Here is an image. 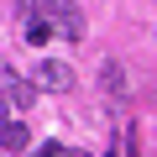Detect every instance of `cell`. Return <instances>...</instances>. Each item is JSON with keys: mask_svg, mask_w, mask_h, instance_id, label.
I'll list each match as a JSON object with an SVG mask.
<instances>
[{"mask_svg": "<svg viewBox=\"0 0 157 157\" xmlns=\"http://www.w3.org/2000/svg\"><path fill=\"white\" fill-rule=\"evenodd\" d=\"M42 6H47L52 32H63V42H78V37H84V21H78V11L68 6V0H42Z\"/></svg>", "mask_w": 157, "mask_h": 157, "instance_id": "obj_1", "label": "cell"}, {"mask_svg": "<svg viewBox=\"0 0 157 157\" xmlns=\"http://www.w3.org/2000/svg\"><path fill=\"white\" fill-rule=\"evenodd\" d=\"M0 78H6V89H0V100H6V110H32V100H37V89L26 84V78H16V73H0Z\"/></svg>", "mask_w": 157, "mask_h": 157, "instance_id": "obj_2", "label": "cell"}, {"mask_svg": "<svg viewBox=\"0 0 157 157\" xmlns=\"http://www.w3.org/2000/svg\"><path fill=\"white\" fill-rule=\"evenodd\" d=\"M37 78H42V89H58V94H68V89H73V68H68V63H58V58H47V63L37 68Z\"/></svg>", "mask_w": 157, "mask_h": 157, "instance_id": "obj_3", "label": "cell"}, {"mask_svg": "<svg viewBox=\"0 0 157 157\" xmlns=\"http://www.w3.org/2000/svg\"><path fill=\"white\" fill-rule=\"evenodd\" d=\"M0 147H6V152H26V147H32V131L6 115V121H0Z\"/></svg>", "mask_w": 157, "mask_h": 157, "instance_id": "obj_4", "label": "cell"}, {"mask_svg": "<svg viewBox=\"0 0 157 157\" xmlns=\"http://www.w3.org/2000/svg\"><path fill=\"white\" fill-rule=\"evenodd\" d=\"M26 42H52V21H47L42 11H32V16H26Z\"/></svg>", "mask_w": 157, "mask_h": 157, "instance_id": "obj_5", "label": "cell"}, {"mask_svg": "<svg viewBox=\"0 0 157 157\" xmlns=\"http://www.w3.org/2000/svg\"><path fill=\"white\" fill-rule=\"evenodd\" d=\"M100 84H105L110 94H121V89H126V84H121V63H105V68H100Z\"/></svg>", "mask_w": 157, "mask_h": 157, "instance_id": "obj_6", "label": "cell"}, {"mask_svg": "<svg viewBox=\"0 0 157 157\" xmlns=\"http://www.w3.org/2000/svg\"><path fill=\"white\" fill-rule=\"evenodd\" d=\"M32 157H63V147H58V141H42V147H37Z\"/></svg>", "mask_w": 157, "mask_h": 157, "instance_id": "obj_7", "label": "cell"}, {"mask_svg": "<svg viewBox=\"0 0 157 157\" xmlns=\"http://www.w3.org/2000/svg\"><path fill=\"white\" fill-rule=\"evenodd\" d=\"M6 115H11V110H6V100H0V121H6Z\"/></svg>", "mask_w": 157, "mask_h": 157, "instance_id": "obj_8", "label": "cell"}]
</instances>
